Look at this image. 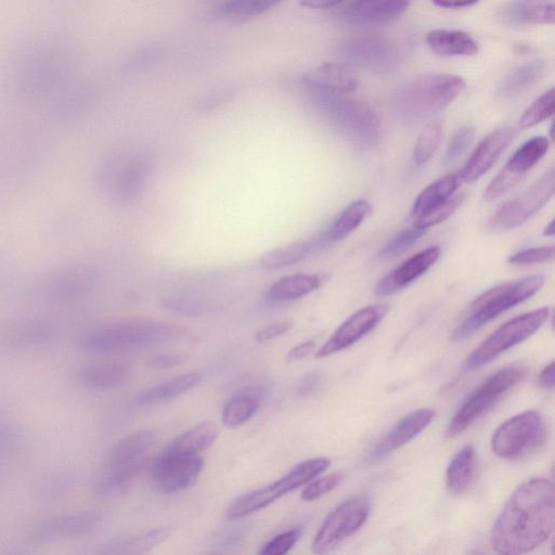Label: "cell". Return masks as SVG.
Returning <instances> with one entry per match:
<instances>
[{
  "label": "cell",
  "instance_id": "cell-1",
  "mask_svg": "<svg viewBox=\"0 0 555 555\" xmlns=\"http://www.w3.org/2000/svg\"><path fill=\"white\" fill-rule=\"evenodd\" d=\"M554 485L533 479L514 490L490 535V544L500 554L531 552L550 538L555 522Z\"/></svg>",
  "mask_w": 555,
  "mask_h": 555
},
{
  "label": "cell",
  "instance_id": "cell-2",
  "mask_svg": "<svg viewBox=\"0 0 555 555\" xmlns=\"http://www.w3.org/2000/svg\"><path fill=\"white\" fill-rule=\"evenodd\" d=\"M182 335L183 330L169 322L133 319L87 333L81 347L97 355L128 354L176 341Z\"/></svg>",
  "mask_w": 555,
  "mask_h": 555
},
{
  "label": "cell",
  "instance_id": "cell-3",
  "mask_svg": "<svg viewBox=\"0 0 555 555\" xmlns=\"http://www.w3.org/2000/svg\"><path fill=\"white\" fill-rule=\"evenodd\" d=\"M311 89L313 105L327 123L358 145L373 147L380 143V121L366 103L347 95Z\"/></svg>",
  "mask_w": 555,
  "mask_h": 555
},
{
  "label": "cell",
  "instance_id": "cell-4",
  "mask_svg": "<svg viewBox=\"0 0 555 555\" xmlns=\"http://www.w3.org/2000/svg\"><path fill=\"white\" fill-rule=\"evenodd\" d=\"M466 88V81L453 74L421 77L400 89L394 108L400 119L422 122L451 105Z\"/></svg>",
  "mask_w": 555,
  "mask_h": 555
},
{
  "label": "cell",
  "instance_id": "cell-5",
  "mask_svg": "<svg viewBox=\"0 0 555 555\" xmlns=\"http://www.w3.org/2000/svg\"><path fill=\"white\" fill-rule=\"evenodd\" d=\"M156 443L157 435L149 430L129 434L116 443L107 457L105 473L96 485L97 493L109 497L127 492L146 466Z\"/></svg>",
  "mask_w": 555,
  "mask_h": 555
},
{
  "label": "cell",
  "instance_id": "cell-6",
  "mask_svg": "<svg viewBox=\"0 0 555 555\" xmlns=\"http://www.w3.org/2000/svg\"><path fill=\"white\" fill-rule=\"evenodd\" d=\"M545 285V277L531 276L490 289L475 299L469 313L453 334V341L461 342L472 337L509 309L531 299Z\"/></svg>",
  "mask_w": 555,
  "mask_h": 555
},
{
  "label": "cell",
  "instance_id": "cell-7",
  "mask_svg": "<svg viewBox=\"0 0 555 555\" xmlns=\"http://www.w3.org/2000/svg\"><path fill=\"white\" fill-rule=\"evenodd\" d=\"M331 466L328 458H314L303 461L274 483L242 495L230 503L226 510L228 521H238L273 505L278 499L306 486Z\"/></svg>",
  "mask_w": 555,
  "mask_h": 555
},
{
  "label": "cell",
  "instance_id": "cell-8",
  "mask_svg": "<svg viewBox=\"0 0 555 555\" xmlns=\"http://www.w3.org/2000/svg\"><path fill=\"white\" fill-rule=\"evenodd\" d=\"M527 369L521 365H511L500 369L484 381L461 405L451 419L448 437H456L466 432L471 425L492 409L501 398L526 376Z\"/></svg>",
  "mask_w": 555,
  "mask_h": 555
},
{
  "label": "cell",
  "instance_id": "cell-9",
  "mask_svg": "<svg viewBox=\"0 0 555 555\" xmlns=\"http://www.w3.org/2000/svg\"><path fill=\"white\" fill-rule=\"evenodd\" d=\"M548 422L538 411H525L501 424L492 438L499 458L518 460L535 453L548 440Z\"/></svg>",
  "mask_w": 555,
  "mask_h": 555
},
{
  "label": "cell",
  "instance_id": "cell-10",
  "mask_svg": "<svg viewBox=\"0 0 555 555\" xmlns=\"http://www.w3.org/2000/svg\"><path fill=\"white\" fill-rule=\"evenodd\" d=\"M549 316L550 308L542 307L506 322L475 348L466 360L464 368L471 371L487 365L510 348L531 338L544 326Z\"/></svg>",
  "mask_w": 555,
  "mask_h": 555
},
{
  "label": "cell",
  "instance_id": "cell-11",
  "mask_svg": "<svg viewBox=\"0 0 555 555\" xmlns=\"http://www.w3.org/2000/svg\"><path fill=\"white\" fill-rule=\"evenodd\" d=\"M370 512L371 502L367 497L359 496L342 502L320 526L312 544L313 552L322 554L337 548L365 525Z\"/></svg>",
  "mask_w": 555,
  "mask_h": 555
},
{
  "label": "cell",
  "instance_id": "cell-12",
  "mask_svg": "<svg viewBox=\"0 0 555 555\" xmlns=\"http://www.w3.org/2000/svg\"><path fill=\"white\" fill-rule=\"evenodd\" d=\"M70 60L56 51H43L23 60L12 72V86L19 93L34 95L59 85L70 72Z\"/></svg>",
  "mask_w": 555,
  "mask_h": 555
},
{
  "label": "cell",
  "instance_id": "cell-13",
  "mask_svg": "<svg viewBox=\"0 0 555 555\" xmlns=\"http://www.w3.org/2000/svg\"><path fill=\"white\" fill-rule=\"evenodd\" d=\"M555 190V171L552 167L538 182L522 195L513 198L489 219L492 230H511L525 224L552 199Z\"/></svg>",
  "mask_w": 555,
  "mask_h": 555
},
{
  "label": "cell",
  "instance_id": "cell-14",
  "mask_svg": "<svg viewBox=\"0 0 555 555\" xmlns=\"http://www.w3.org/2000/svg\"><path fill=\"white\" fill-rule=\"evenodd\" d=\"M204 468L201 455L177 453L165 448L150 468L154 487L162 494H176L195 484Z\"/></svg>",
  "mask_w": 555,
  "mask_h": 555
},
{
  "label": "cell",
  "instance_id": "cell-15",
  "mask_svg": "<svg viewBox=\"0 0 555 555\" xmlns=\"http://www.w3.org/2000/svg\"><path fill=\"white\" fill-rule=\"evenodd\" d=\"M550 148L547 137H534L515 151L505 167L486 189L485 197L495 201L518 186L523 177L544 158Z\"/></svg>",
  "mask_w": 555,
  "mask_h": 555
},
{
  "label": "cell",
  "instance_id": "cell-16",
  "mask_svg": "<svg viewBox=\"0 0 555 555\" xmlns=\"http://www.w3.org/2000/svg\"><path fill=\"white\" fill-rule=\"evenodd\" d=\"M389 311L386 305H372L359 309L335 331L331 338L316 353L317 358H326L351 347L376 328Z\"/></svg>",
  "mask_w": 555,
  "mask_h": 555
},
{
  "label": "cell",
  "instance_id": "cell-17",
  "mask_svg": "<svg viewBox=\"0 0 555 555\" xmlns=\"http://www.w3.org/2000/svg\"><path fill=\"white\" fill-rule=\"evenodd\" d=\"M103 521V514L99 511H85L55 516L33 527L29 540L34 544L60 539L77 538L95 531Z\"/></svg>",
  "mask_w": 555,
  "mask_h": 555
},
{
  "label": "cell",
  "instance_id": "cell-18",
  "mask_svg": "<svg viewBox=\"0 0 555 555\" xmlns=\"http://www.w3.org/2000/svg\"><path fill=\"white\" fill-rule=\"evenodd\" d=\"M344 54L355 66L380 73L393 70L400 60L395 44L379 36L358 38L346 46Z\"/></svg>",
  "mask_w": 555,
  "mask_h": 555
},
{
  "label": "cell",
  "instance_id": "cell-19",
  "mask_svg": "<svg viewBox=\"0 0 555 555\" xmlns=\"http://www.w3.org/2000/svg\"><path fill=\"white\" fill-rule=\"evenodd\" d=\"M434 417L435 412L432 409L424 408L409 413L370 450L368 461L376 463L389 457L427 429Z\"/></svg>",
  "mask_w": 555,
  "mask_h": 555
},
{
  "label": "cell",
  "instance_id": "cell-20",
  "mask_svg": "<svg viewBox=\"0 0 555 555\" xmlns=\"http://www.w3.org/2000/svg\"><path fill=\"white\" fill-rule=\"evenodd\" d=\"M514 137V129L502 127L487 135L476 147L462 171L461 183H474L486 174L507 149Z\"/></svg>",
  "mask_w": 555,
  "mask_h": 555
},
{
  "label": "cell",
  "instance_id": "cell-21",
  "mask_svg": "<svg viewBox=\"0 0 555 555\" xmlns=\"http://www.w3.org/2000/svg\"><path fill=\"white\" fill-rule=\"evenodd\" d=\"M441 253L440 248L431 247L413 255L378 283L376 294L384 298V296L407 288L413 281L428 273L440 258Z\"/></svg>",
  "mask_w": 555,
  "mask_h": 555
},
{
  "label": "cell",
  "instance_id": "cell-22",
  "mask_svg": "<svg viewBox=\"0 0 555 555\" xmlns=\"http://www.w3.org/2000/svg\"><path fill=\"white\" fill-rule=\"evenodd\" d=\"M153 171L148 154L128 158L114 174L113 192L121 202H132L144 192Z\"/></svg>",
  "mask_w": 555,
  "mask_h": 555
},
{
  "label": "cell",
  "instance_id": "cell-23",
  "mask_svg": "<svg viewBox=\"0 0 555 555\" xmlns=\"http://www.w3.org/2000/svg\"><path fill=\"white\" fill-rule=\"evenodd\" d=\"M305 83L309 88L325 92L348 95L359 84L356 72L341 63H326L307 73Z\"/></svg>",
  "mask_w": 555,
  "mask_h": 555
},
{
  "label": "cell",
  "instance_id": "cell-24",
  "mask_svg": "<svg viewBox=\"0 0 555 555\" xmlns=\"http://www.w3.org/2000/svg\"><path fill=\"white\" fill-rule=\"evenodd\" d=\"M264 390L261 386H245L232 396L223 408L222 421L226 428L237 429L249 422L261 409Z\"/></svg>",
  "mask_w": 555,
  "mask_h": 555
},
{
  "label": "cell",
  "instance_id": "cell-25",
  "mask_svg": "<svg viewBox=\"0 0 555 555\" xmlns=\"http://www.w3.org/2000/svg\"><path fill=\"white\" fill-rule=\"evenodd\" d=\"M501 18L511 25L553 24L555 0H511L501 10Z\"/></svg>",
  "mask_w": 555,
  "mask_h": 555
},
{
  "label": "cell",
  "instance_id": "cell-26",
  "mask_svg": "<svg viewBox=\"0 0 555 555\" xmlns=\"http://www.w3.org/2000/svg\"><path fill=\"white\" fill-rule=\"evenodd\" d=\"M202 374L198 371L182 374L164 383L151 387L136 398V403L141 407L157 406L171 402L195 389L201 381Z\"/></svg>",
  "mask_w": 555,
  "mask_h": 555
},
{
  "label": "cell",
  "instance_id": "cell-27",
  "mask_svg": "<svg viewBox=\"0 0 555 555\" xmlns=\"http://www.w3.org/2000/svg\"><path fill=\"white\" fill-rule=\"evenodd\" d=\"M409 6V0H377L361 5L352 4L345 16L355 24H381L404 15Z\"/></svg>",
  "mask_w": 555,
  "mask_h": 555
},
{
  "label": "cell",
  "instance_id": "cell-28",
  "mask_svg": "<svg viewBox=\"0 0 555 555\" xmlns=\"http://www.w3.org/2000/svg\"><path fill=\"white\" fill-rule=\"evenodd\" d=\"M132 374V369L125 364H93L81 369L79 379L87 389L108 391L124 385Z\"/></svg>",
  "mask_w": 555,
  "mask_h": 555
},
{
  "label": "cell",
  "instance_id": "cell-29",
  "mask_svg": "<svg viewBox=\"0 0 555 555\" xmlns=\"http://www.w3.org/2000/svg\"><path fill=\"white\" fill-rule=\"evenodd\" d=\"M327 245L324 238L319 234L314 238L296 242L265 254L262 257L261 265L266 270L287 268L325 249Z\"/></svg>",
  "mask_w": 555,
  "mask_h": 555
},
{
  "label": "cell",
  "instance_id": "cell-30",
  "mask_svg": "<svg viewBox=\"0 0 555 555\" xmlns=\"http://www.w3.org/2000/svg\"><path fill=\"white\" fill-rule=\"evenodd\" d=\"M322 278L313 274H296L279 279L271 286L266 299L271 303H289L298 301L317 291L322 285Z\"/></svg>",
  "mask_w": 555,
  "mask_h": 555
},
{
  "label": "cell",
  "instance_id": "cell-31",
  "mask_svg": "<svg viewBox=\"0 0 555 555\" xmlns=\"http://www.w3.org/2000/svg\"><path fill=\"white\" fill-rule=\"evenodd\" d=\"M427 43L436 55L443 57H469L479 53V46L472 36L462 31H431Z\"/></svg>",
  "mask_w": 555,
  "mask_h": 555
},
{
  "label": "cell",
  "instance_id": "cell-32",
  "mask_svg": "<svg viewBox=\"0 0 555 555\" xmlns=\"http://www.w3.org/2000/svg\"><path fill=\"white\" fill-rule=\"evenodd\" d=\"M372 206L365 200H357L347 206L320 235L327 244L344 240L366 221Z\"/></svg>",
  "mask_w": 555,
  "mask_h": 555
},
{
  "label": "cell",
  "instance_id": "cell-33",
  "mask_svg": "<svg viewBox=\"0 0 555 555\" xmlns=\"http://www.w3.org/2000/svg\"><path fill=\"white\" fill-rule=\"evenodd\" d=\"M476 451L473 446H464L450 461L446 472L448 492L455 496L467 493L476 472Z\"/></svg>",
  "mask_w": 555,
  "mask_h": 555
},
{
  "label": "cell",
  "instance_id": "cell-34",
  "mask_svg": "<svg viewBox=\"0 0 555 555\" xmlns=\"http://www.w3.org/2000/svg\"><path fill=\"white\" fill-rule=\"evenodd\" d=\"M460 184L461 180L458 174H451L436 180L435 183L425 188L413 203L412 215L417 218L437 209L438 206L453 198Z\"/></svg>",
  "mask_w": 555,
  "mask_h": 555
},
{
  "label": "cell",
  "instance_id": "cell-35",
  "mask_svg": "<svg viewBox=\"0 0 555 555\" xmlns=\"http://www.w3.org/2000/svg\"><path fill=\"white\" fill-rule=\"evenodd\" d=\"M219 435L216 423L205 421L179 435L172 444L167 446L177 453L200 455L214 445Z\"/></svg>",
  "mask_w": 555,
  "mask_h": 555
},
{
  "label": "cell",
  "instance_id": "cell-36",
  "mask_svg": "<svg viewBox=\"0 0 555 555\" xmlns=\"http://www.w3.org/2000/svg\"><path fill=\"white\" fill-rule=\"evenodd\" d=\"M546 74V62L534 60L521 64L506 77L501 86V95L515 97L536 86Z\"/></svg>",
  "mask_w": 555,
  "mask_h": 555
},
{
  "label": "cell",
  "instance_id": "cell-37",
  "mask_svg": "<svg viewBox=\"0 0 555 555\" xmlns=\"http://www.w3.org/2000/svg\"><path fill=\"white\" fill-rule=\"evenodd\" d=\"M282 2L283 0H225L215 9L214 16L230 21L252 19L266 14Z\"/></svg>",
  "mask_w": 555,
  "mask_h": 555
},
{
  "label": "cell",
  "instance_id": "cell-38",
  "mask_svg": "<svg viewBox=\"0 0 555 555\" xmlns=\"http://www.w3.org/2000/svg\"><path fill=\"white\" fill-rule=\"evenodd\" d=\"M171 537L169 528L151 529V531L138 534L133 537L113 542L108 546L107 553L143 554L152 551L162 545Z\"/></svg>",
  "mask_w": 555,
  "mask_h": 555
},
{
  "label": "cell",
  "instance_id": "cell-39",
  "mask_svg": "<svg viewBox=\"0 0 555 555\" xmlns=\"http://www.w3.org/2000/svg\"><path fill=\"white\" fill-rule=\"evenodd\" d=\"M53 338L51 329L40 322H25L10 330L6 340L16 348H34L47 344Z\"/></svg>",
  "mask_w": 555,
  "mask_h": 555
},
{
  "label": "cell",
  "instance_id": "cell-40",
  "mask_svg": "<svg viewBox=\"0 0 555 555\" xmlns=\"http://www.w3.org/2000/svg\"><path fill=\"white\" fill-rule=\"evenodd\" d=\"M442 136L443 128L440 123L433 122L425 126L413 150V161L419 166L428 163L440 146Z\"/></svg>",
  "mask_w": 555,
  "mask_h": 555
},
{
  "label": "cell",
  "instance_id": "cell-41",
  "mask_svg": "<svg viewBox=\"0 0 555 555\" xmlns=\"http://www.w3.org/2000/svg\"><path fill=\"white\" fill-rule=\"evenodd\" d=\"M554 89L540 96L531 107H529L520 120L522 129L534 127L550 119L554 114Z\"/></svg>",
  "mask_w": 555,
  "mask_h": 555
},
{
  "label": "cell",
  "instance_id": "cell-42",
  "mask_svg": "<svg viewBox=\"0 0 555 555\" xmlns=\"http://www.w3.org/2000/svg\"><path fill=\"white\" fill-rule=\"evenodd\" d=\"M427 231L417 227L400 231L399 234L383 245L379 253L380 257L394 258L402 255L427 234Z\"/></svg>",
  "mask_w": 555,
  "mask_h": 555
},
{
  "label": "cell",
  "instance_id": "cell-43",
  "mask_svg": "<svg viewBox=\"0 0 555 555\" xmlns=\"http://www.w3.org/2000/svg\"><path fill=\"white\" fill-rule=\"evenodd\" d=\"M475 128L472 126H462L450 137L445 153V164H451L460 159L473 144L475 138Z\"/></svg>",
  "mask_w": 555,
  "mask_h": 555
},
{
  "label": "cell",
  "instance_id": "cell-44",
  "mask_svg": "<svg viewBox=\"0 0 555 555\" xmlns=\"http://www.w3.org/2000/svg\"><path fill=\"white\" fill-rule=\"evenodd\" d=\"M464 200V193L449 199L446 203L438 206L437 209L433 210L427 215L417 217L415 227L428 230L438 224L446 221L451 215H453L461 206Z\"/></svg>",
  "mask_w": 555,
  "mask_h": 555
},
{
  "label": "cell",
  "instance_id": "cell-45",
  "mask_svg": "<svg viewBox=\"0 0 555 555\" xmlns=\"http://www.w3.org/2000/svg\"><path fill=\"white\" fill-rule=\"evenodd\" d=\"M343 479L341 473H333L318 480H313L308 483L302 492V499L307 502H312L320 499L331 493L333 489L337 488Z\"/></svg>",
  "mask_w": 555,
  "mask_h": 555
},
{
  "label": "cell",
  "instance_id": "cell-46",
  "mask_svg": "<svg viewBox=\"0 0 555 555\" xmlns=\"http://www.w3.org/2000/svg\"><path fill=\"white\" fill-rule=\"evenodd\" d=\"M300 537V529H290V531L281 533L267 541L262 547L260 554L285 555L289 553L296 544H298Z\"/></svg>",
  "mask_w": 555,
  "mask_h": 555
},
{
  "label": "cell",
  "instance_id": "cell-47",
  "mask_svg": "<svg viewBox=\"0 0 555 555\" xmlns=\"http://www.w3.org/2000/svg\"><path fill=\"white\" fill-rule=\"evenodd\" d=\"M250 534L248 525H240L232 528L222 529L213 534L211 545L218 549H231L242 544Z\"/></svg>",
  "mask_w": 555,
  "mask_h": 555
},
{
  "label": "cell",
  "instance_id": "cell-48",
  "mask_svg": "<svg viewBox=\"0 0 555 555\" xmlns=\"http://www.w3.org/2000/svg\"><path fill=\"white\" fill-rule=\"evenodd\" d=\"M553 257V247H541L515 253L508 258V263L513 265L541 264L552 261Z\"/></svg>",
  "mask_w": 555,
  "mask_h": 555
},
{
  "label": "cell",
  "instance_id": "cell-49",
  "mask_svg": "<svg viewBox=\"0 0 555 555\" xmlns=\"http://www.w3.org/2000/svg\"><path fill=\"white\" fill-rule=\"evenodd\" d=\"M291 328L292 324L288 320L275 322V324L268 325L258 331L255 335V341L261 344L274 341L286 335Z\"/></svg>",
  "mask_w": 555,
  "mask_h": 555
},
{
  "label": "cell",
  "instance_id": "cell-50",
  "mask_svg": "<svg viewBox=\"0 0 555 555\" xmlns=\"http://www.w3.org/2000/svg\"><path fill=\"white\" fill-rule=\"evenodd\" d=\"M17 437L10 429L0 423V468L6 460L12 456V451L15 450Z\"/></svg>",
  "mask_w": 555,
  "mask_h": 555
},
{
  "label": "cell",
  "instance_id": "cell-51",
  "mask_svg": "<svg viewBox=\"0 0 555 555\" xmlns=\"http://www.w3.org/2000/svg\"><path fill=\"white\" fill-rule=\"evenodd\" d=\"M185 358L179 354H159L148 360V366L158 370H170L184 363Z\"/></svg>",
  "mask_w": 555,
  "mask_h": 555
},
{
  "label": "cell",
  "instance_id": "cell-52",
  "mask_svg": "<svg viewBox=\"0 0 555 555\" xmlns=\"http://www.w3.org/2000/svg\"><path fill=\"white\" fill-rule=\"evenodd\" d=\"M322 383V376L318 372L305 374L295 385V391L298 395L305 397L315 393Z\"/></svg>",
  "mask_w": 555,
  "mask_h": 555
},
{
  "label": "cell",
  "instance_id": "cell-53",
  "mask_svg": "<svg viewBox=\"0 0 555 555\" xmlns=\"http://www.w3.org/2000/svg\"><path fill=\"white\" fill-rule=\"evenodd\" d=\"M316 344L313 341H306L299 345H296L287 355L288 363H295V361H300L307 356L311 355L315 350Z\"/></svg>",
  "mask_w": 555,
  "mask_h": 555
},
{
  "label": "cell",
  "instance_id": "cell-54",
  "mask_svg": "<svg viewBox=\"0 0 555 555\" xmlns=\"http://www.w3.org/2000/svg\"><path fill=\"white\" fill-rule=\"evenodd\" d=\"M479 2L480 0H432L435 6L446 9L471 7Z\"/></svg>",
  "mask_w": 555,
  "mask_h": 555
},
{
  "label": "cell",
  "instance_id": "cell-55",
  "mask_svg": "<svg viewBox=\"0 0 555 555\" xmlns=\"http://www.w3.org/2000/svg\"><path fill=\"white\" fill-rule=\"evenodd\" d=\"M345 0H301V6L308 9H329L338 6Z\"/></svg>",
  "mask_w": 555,
  "mask_h": 555
},
{
  "label": "cell",
  "instance_id": "cell-56",
  "mask_svg": "<svg viewBox=\"0 0 555 555\" xmlns=\"http://www.w3.org/2000/svg\"><path fill=\"white\" fill-rule=\"evenodd\" d=\"M539 385L542 389L553 390L554 387V363L547 365L544 370L540 372Z\"/></svg>",
  "mask_w": 555,
  "mask_h": 555
},
{
  "label": "cell",
  "instance_id": "cell-57",
  "mask_svg": "<svg viewBox=\"0 0 555 555\" xmlns=\"http://www.w3.org/2000/svg\"><path fill=\"white\" fill-rule=\"evenodd\" d=\"M554 234H555L554 221H552L545 229V236L553 237Z\"/></svg>",
  "mask_w": 555,
  "mask_h": 555
},
{
  "label": "cell",
  "instance_id": "cell-58",
  "mask_svg": "<svg viewBox=\"0 0 555 555\" xmlns=\"http://www.w3.org/2000/svg\"><path fill=\"white\" fill-rule=\"evenodd\" d=\"M372 2H377V0H355V2L353 4L361 5V4H367V3H372Z\"/></svg>",
  "mask_w": 555,
  "mask_h": 555
}]
</instances>
